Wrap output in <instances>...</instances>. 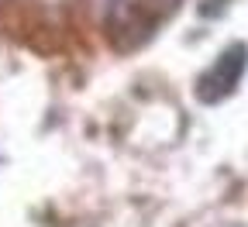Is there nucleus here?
I'll return each mask as SVG.
<instances>
[{"label":"nucleus","instance_id":"f257e3e1","mask_svg":"<svg viewBox=\"0 0 248 227\" xmlns=\"http://www.w3.org/2000/svg\"><path fill=\"white\" fill-rule=\"evenodd\" d=\"M176 0H104V21H107V35L121 48L141 45L155 24L166 14H172Z\"/></svg>","mask_w":248,"mask_h":227},{"label":"nucleus","instance_id":"f03ea898","mask_svg":"<svg viewBox=\"0 0 248 227\" xmlns=\"http://www.w3.org/2000/svg\"><path fill=\"white\" fill-rule=\"evenodd\" d=\"M245 69H248V45L245 42L228 45L221 55L210 62V69L200 73V79L193 86L197 100L200 104H221V100H228V96L238 90Z\"/></svg>","mask_w":248,"mask_h":227}]
</instances>
